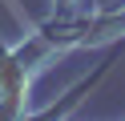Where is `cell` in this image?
Wrapping results in <instances>:
<instances>
[{"label": "cell", "mask_w": 125, "mask_h": 121, "mask_svg": "<svg viewBox=\"0 0 125 121\" xmlns=\"http://www.w3.org/2000/svg\"><path fill=\"white\" fill-rule=\"evenodd\" d=\"M52 16H57V20H73V16H85V0H52Z\"/></svg>", "instance_id": "cell-1"}]
</instances>
